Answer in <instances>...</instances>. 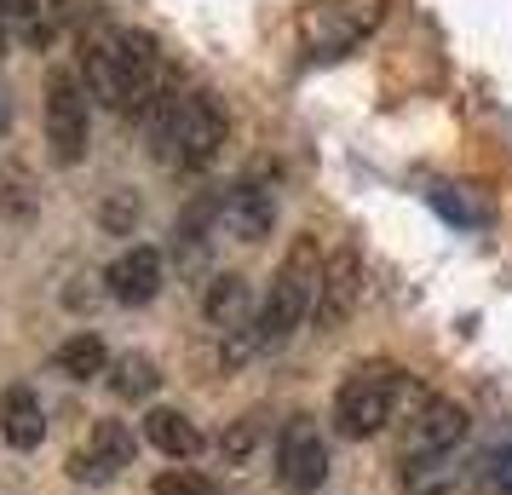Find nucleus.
<instances>
[{"mask_svg": "<svg viewBox=\"0 0 512 495\" xmlns=\"http://www.w3.org/2000/svg\"><path fill=\"white\" fill-rule=\"evenodd\" d=\"M81 81H87V93L104 110H116L127 121H150L167 98L179 93L156 35L116 29V24H98L81 35Z\"/></svg>", "mask_w": 512, "mask_h": 495, "instance_id": "obj_1", "label": "nucleus"}, {"mask_svg": "<svg viewBox=\"0 0 512 495\" xmlns=\"http://www.w3.org/2000/svg\"><path fill=\"white\" fill-rule=\"evenodd\" d=\"M144 133H150V150H156V162L167 173H202V167L225 150V133H231V116H225V104L213 93H173L156 110V116L144 121Z\"/></svg>", "mask_w": 512, "mask_h": 495, "instance_id": "obj_2", "label": "nucleus"}, {"mask_svg": "<svg viewBox=\"0 0 512 495\" xmlns=\"http://www.w3.org/2000/svg\"><path fill=\"white\" fill-rule=\"evenodd\" d=\"M317 283H323V260H317V236H294V248L282 254L277 277L265 288V300H259V346L265 352H277L294 340L311 306H317Z\"/></svg>", "mask_w": 512, "mask_h": 495, "instance_id": "obj_3", "label": "nucleus"}, {"mask_svg": "<svg viewBox=\"0 0 512 495\" xmlns=\"http://www.w3.org/2000/svg\"><path fill=\"white\" fill-rule=\"evenodd\" d=\"M409 398V375L392 363H357L340 392H334V426L346 438H374L397 415V403Z\"/></svg>", "mask_w": 512, "mask_h": 495, "instance_id": "obj_4", "label": "nucleus"}, {"mask_svg": "<svg viewBox=\"0 0 512 495\" xmlns=\"http://www.w3.org/2000/svg\"><path fill=\"white\" fill-rule=\"evenodd\" d=\"M87 144H93V93L81 70L58 64L47 75V150L58 167L87 162Z\"/></svg>", "mask_w": 512, "mask_h": 495, "instance_id": "obj_5", "label": "nucleus"}, {"mask_svg": "<svg viewBox=\"0 0 512 495\" xmlns=\"http://www.w3.org/2000/svg\"><path fill=\"white\" fill-rule=\"evenodd\" d=\"M328 478V438L311 415H294V421L277 432V484L288 495H317Z\"/></svg>", "mask_w": 512, "mask_h": 495, "instance_id": "obj_6", "label": "nucleus"}, {"mask_svg": "<svg viewBox=\"0 0 512 495\" xmlns=\"http://www.w3.org/2000/svg\"><path fill=\"white\" fill-rule=\"evenodd\" d=\"M167 283V265H162V248H150V242H133V248H121L110 271H104V294L116 300V306H150Z\"/></svg>", "mask_w": 512, "mask_h": 495, "instance_id": "obj_7", "label": "nucleus"}, {"mask_svg": "<svg viewBox=\"0 0 512 495\" xmlns=\"http://www.w3.org/2000/svg\"><path fill=\"white\" fill-rule=\"evenodd\" d=\"M357 300H363V260H357V248H334L323 260V283H317V306H311L317 329L334 334L357 311Z\"/></svg>", "mask_w": 512, "mask_h": 495, "instance_id": "obj_8", "label": "nucleus"}, {"mask_svg": "<svg viewBox=\"0 0 512 495\" xmlns=\"http://www.w3.org/2000/svg\"><path fill=\"white\" fill-rule=\"evenodd\" d=\"M133 455H139L133 426L98 421L93 438H87V449H75V455H70V478H75V484H110L121 467H133Z\"/></svg>", "mask_w": 512, "mask_h": 495, "instance_id": "obj_9", "label": "nucleus"}, {"mask_svg": "<svg viewBox=\"0 0 512 495\" xmlns=\"http://www.w3.org/2000/svg\"><path fill=\"white\" fill-rule=\"evenodd\" d=\"M219 225H225L236 242H265L271 225H277V190L259 185V179H236V185L219 196Z\"/></svg>", "mask_w": 512, "mask_h": 495, "instance_id": "obj_10", "label": "nucleus"}, {"mask_svg": "<svg viewBox=\"0 0 512 495\" xmlns=\"http://www.w3.org/2000/svg\"><path fill=\"white\" fill-rule=\"evenodd\" d=\"M466 409L449 398H432L426 409L415 415L409 426V444H403V461H415V455H455V444L466 438Z\"/></svg>", "mask_w": 512, "mask_h": 495, "instance_id": "obj_11", "label": "nucleus"}, {"mask_svg": "<svg viewBox=\"0 0 512 495\" xmlns=\"http://www.w3.org/2000/svg\"><path fill=\"white\" fill-rule=\"evenodd\" d=\"M75 18H81V0H12V35L29 52H47Z\"/></svg>", "mask_w": 512, "mask_h": 495, "instance_id": "obj_12", "label": "nucleus"}, {"mask_svg": "<svg viewBox=\"0 0 512 495\" xmlns=\"http://www.w3.org/2000/svg\"><path fill=\"white\" fill-rule=\"evenodd\" d=\"M0 438L12 449H41V438H47V409H41V392L35 386H6L0 392Z\"/></svg>", "mask_w": 512, "mask_h": 495, "instance_id": "obj_13", "label": "nucleus"}, {"mask_svg": "<svg viewBox=\"0 0 512 495\" xmlns=\"http://www.w3.org/2000/svg\"><path fill=\"white\" fill-rule=\"evenodd\" d=\"M202 311H208V323H213L219 334L259 323L254 294H248V277H242V271H219V277L208 283V294H202Z\"/></svg>", "mask_w": 512, "mask_h": 495, "instance_id": "obj_14", "label": "nucleus"}, {"mask_svg": "<svg viewBox=\"0 0 512 495\" xmlns=\"http://www.w3.org/2000/svg\"><path fill=\"white\" fill-rule=\"evenodd\" d=\"M144 438L162 449L167 461H190V455H202V432H196V421L179 415V409H150V415H144Z\"/></svg>", "mask_w": 512, "mask_h": 495, "instance_id": "obj_15", "label": "nucleus"}, {"mask_svg": "<svg viewBox=\"0 0 512 495\" xmlns=\"http://www.w3.org/2000/svg\"><path fill=\"white\" fill-rule=\"evenodd\" d=\"M41 208V190H35V173L24 162H0V219L6 225H29Z\"/></svg>", "mask_w": 512, "mask_h": 495, "instance_id": "obj_16", "label": "nucleus"}, {"mask_svg": "<svg viewBox=\"0 0 512 495\" xmlns=\"http://www.w3.org/2000/svg\"><path fill=\"white\" fill-rule=\"evenodd\" d=\"M52 363H58V375H70V380H98V375H110V352H104V340H98L93 329L70 334V340L52 352Z\"/></svg>", "mask_w": 512, "mask_h": 495, "instance_id": "obj_17", "label": "nucleus"}, {"mask_svg": "<svg viewBox=\"0 0 512 495\" xmlns=\"http://www.w3.org/2000/svg\"><path fill=\"white\" fill-rule=\"evenodd\" d=\"M455 478H461L455 455H415V461H403V490L409 495H443Z\"/></svg>", "mask_w": 512, "mask_h": 495, "instance_id": "obj_18", "label": "nucleus"}, {"mask_svg": "<svg viewBox=\"0 0 512 495\" xmlns=\"http://www.w3.org/2000/svg\"><path fill=\"white\" fill-rule=\"evenodd\" d=\"M110 386H116V398H150L162 386V375L144 352H127L121 363H110Z\"/></svg>", "mask_w": 512, "mask_h": 495, "instance_id": "obj_19", "label": "nucleus"}, {"mask_svg": "<svg viewBox=\"0 0 512 495\" xmlns=\"http://www.w3.org/2000/svg\"><path fill=\"white\" fill-rule=\"evenodd\" d=\"M156 495H219V490H213V478H202V472L173 467V472L156 478Z\"/></svg>", "mask_w": 512, "mask_h": 495, "instance_id": "obj_20", "label": "nucleus"}, {"mask_svg": "<svg viewBox=\"0 0 512 495\" xmlns=\"http://www.w3.org/2000/svg\"><path fill=\"white\" fill-rule=\"evenodd\" d=\"M127 219H139V202H127V196H121V202H110V208H104V225H110V231H121Z\"/></svg>", "mask_w": 512, "mask_h": 495, "instance_id": "obj_21", "label": "nucleus"}, {"mask_svg": "<svg viewBox=\"0 0 512 495\" xmlns=\"http://www.w3.org/2000/svg\"><path fill=\"white\" fill-rule=\"evenodd\" d=\"M18 35H12V0H0V52L12 47Z\"/></svg>", "mask_w": 512, "mask_h": 495, "instance_id": "obj_22", "label": "nucleus"}, {"mask_svg": "<svg viewBox=\"0 0 512 495\" xmlns=\"http://www.w3.org/2000/svg\"><path fill=\"white\" fill-rule=\"evenodd\" d=\"M6 127H12V93L0 87V139H6Z\"/></svg>", "mask_w": 512, "mask_h": 495, "instance_id": "obj_23", "label": "nucleus"}]
</instances>
